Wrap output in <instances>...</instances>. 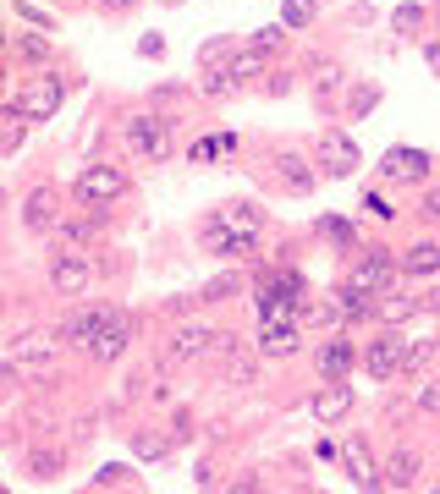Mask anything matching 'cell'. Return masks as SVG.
I'll list each match as a JSON object with an SVG mask.
<instances>
[{
	"instance_id": "1",
	"label": "cell",
	"mask_w": 440,
	"mask_h": 494,
	"mask_svg": "<svg viewBox=\"0 0 440 494\" xmlns=\"http://www.w3.org/2000/svg\"><path fill=\"white\" fill-rule=\"evenodd\" d=\"M50 362H55V341L45 336V329H28V336H17V341L6 346V368H12V374L45 379V374H50Z\"/></svg>"
},
{
	"instance_id": "2",
	"label": "cell",
	"mask_w": 440,
	"mask_h": 494,
	"mask_svg": "<svg viewBox=\"0 0 440 494\" xmlns=\"http://www.w3.org/2000/svg\"><path fill=\"white\" fill-rule=\"evenodd\" d=\"M61 99H67V83H61V77H28L12 93V110H22L28 121H50L61 110Z\"/></svg>"
},
{
	"instance_id": "3",
	"label": "cell",
	"mask_w": 440,
	"mask_h": 494,
	"mask_svg": "<svg viewBox=\"0 0 440 494\" xmlns=\"http://www.w3.org/2000/svg\"><path fill=\"white\" fill-rule=\"evenodd\" d=\"M127 149H133L138 159H149V165L171 159V132H166V121H160V116H133V121H127Z\"/></svg>"
},
{
	"instance_id": "4",
	"label": "cell",
	"mask_w": 440,
	"mask_h": 494,
	"mask_svg": "<svg viewBox=\"0 0 440 494\" xmlns=\"http://www.w3.org/2000/svg\"><path fill=\"white\" fill-rule=\"evenodd\" d=\"M232 346H237L232 336H215V329H204V324H182L176 336H171V357L176 362H193V357H209V352L226 357Z\"/></svg>"
},
{
	"instance_id": "5",
	"label": "cell",
	"mask_w": 440,
	"mask_h": 494,
	"mask_svg": "<svg viewBox=\"0 0 440 494\" xmlns=\"http://www.w3.org/2000/svg\"><path fill=\"white\" fill-rule=\"evenodd\" d=\"M88 280H94V263H88V253H77V247H61V253L50 258V286H55L61 296H77V291H88Z\"/></svg>"
},
{
	"instance_id": "6",
	"label": "cell",
	"mask_w": 440,
	"mask_h": 494,
	"mask_svg": "<svg viewBox=\"0 0 440 494\" xmlns=\"http://www.w3.org/2000/svg\"><path fill=\"white\" fill-rule=\"evenodd\" d=\"M127 192V176L116 171V165H88V171L77 176V198L88 209H100V204H116V198Z\"/></svg>"
},
{
	"instance_id": "7",
	"label": "cell",
	"mask_w": 440,
	"mask_h": 494,
	"mask_svg": "<svg viewBox=\"0 0 440 494\" xmlns=\"http://www.w3.org/2000/svg\"><path fill=\"white\" fill-rule=\"evenodd\" d=\"M347 280L363 286V291H391L396 286V253L391 247H363V258L353 263Z\"/></svg>"
},
{
	"instance_id": "8",
	"label": "cell",
	"mask_w": 440,
	"mask_h": 494,
	"mask_svg": "<svg viewBox=\"0 0 440 494\" xmlns=\"http://www.w3.org/2000/svg\"><path fill=\"white\" fill-rule=\"evenodd\" d=\"M402 362H407V341L396 336V329L374 336V341H369V352H363V368H369L374 379H391V374H402Z\"/></svg>"
},
{
	"instance_id": "9",
	"label": "cell",
	"mask_w": 440,
	"mask_h": 494,
	"mask_svg": "<svg viewBox=\"0 0 440 494\" xmlns=\"http://www.w3.org/2000/svg\"><path fill=\"white\" fill-rule=\"evenodd\" d=\"M110 319H116L110 308H77L67 324H61V336H67V346H83V352H88V346L110 329Z\"/></svg>"
},
{
	"instance_id": "10",
	"label": "cell",
	"mask_w": 440,
	"mask_h": 494,
	"mask_svg": "<svg viewBox=\"0 0 440 494\" xmlns=\"http://www.w3.org/2000/svg\"><path fill=\"white\" fill-rule=\"evenodd\" d=\"M297 341H303L297 319H259V352L265 357H292Z\"/></svg>"
},
{
	"instance_id": "11",
	"label": "cell",
	"mask_w": 440,
	"mask_h": 494,
	"mask_svg": "<svg viewBox=\"0 0 440 494\" xmlns=\"http://www.w3.org/2000/svg\"><path fill=\"white\" fill-rule=\"evenodd\" d=\"M320 165L330 176H353L358 171V143L347 138V132H325L320 138Z\"/></svg>"
},
{
	"instance_id": "12",
	"label": "cell",
	"mask_w": 440,
	"mask_h": 494,
	"mask_svg": "<svg viewBox=\"0 0 440 494\" xmlns=\"http://www.w3.org/2000/svg\"><path fill=\"white\" fill-rule=\"evenodd\" d=\"M204 247H209V253H220V258H248V253L259 247V237H242V231L209 220V225H204Z\"/></svg>"
},
{
	"instance_id": "13",
	"label": "cell",
	"mask_w": 440,
	"mask_h": 494,
	"mask_svg": "<svg viewBox=\"0 0 440 494\" xmlns=\"http://www.w3.org/2000/svg\"><path fill=\"white\" fill-rule=\"evenodd\" d=\"M380 171H386L391 182H424V176H429V154H424V149H391Z\"/></svg>"
},
{
	"instance_id": "14",
	"label": "cell",
	"mask_w": 440,
	"mask_h": 494,
	"mask_svg": "<svg viewBox=\"0 0 440 494\" xmlns=\"http://www.w3.org/2000/svg\"><path fill=\"white\" fill-rule=\"evenodd\" d=\"M127 341H133V319H127V313H116V319H110V329L88 346V357H94V362H116L121 352H127Z\"/></svg>"
},
{
	"instance_id": "15",
	"label": "cell",
	"mask_w": 440,
	"mask_h": 494,
	"mask_svg": "<svg viewBox=\"0 0 440 494\" xmlns=\"http://www.w3.org/2000/svg\"><path fill=\"white\" fill-rule=\"evenodd\" d=\"M353 412V385H325L320 395H314V417H320V423H341V417H347Z\"/></svg>"
},
{
	"instance_id": "16",
	"label": "cell",
	"mask_w": 440,
	"mask_h": 494,
	"mask_svg": "<svg viewBox=\"0 0 440 494\" xmlns=\"http://www.w3.org/2000/svg\"><path fill=\"white\" fill-rule=\"evenodd\" d=\"M314 368H320L325 379H347L353 374V341H325L320 352H314Z\"/></svg>"
},
{
	"instance_id": "17",
	"label": "cell",
	"mask_w": 440,
	"mask_h": 494,
	"mask_svg": "<svg viewBox=\"0 0 440 494\" xmlns=\"http://www.w3.org/2000/svg\"><path fill=\"white\" fill-rule=\"evenodd\" d=\"M341 467H347V478H353L358 489H386L380 478H374V461H369V445H363V440H353L347 450H341Z\"/></svg>"
},
{
	"instance_id": "18",
	"label": "cell",
	"mask_w": 440,
	"mask_h": 494,
	"mask_svg": "<svg viewBox=\"0 0 440 494\" xmlns=\"http://www.w3.org/2000/svg\"><path fill=\"white\" fill-rule=\"evenodd\" d=\"M419 467H424L419 450H396L386 467H380V473H386L380 483H386V489H413V483H419Z\"/></svg>"
},
{
	"instance_id": "19",
	"label": "cell",
	"mask_w": 440,
	"mask_h": 494,
	"mask_svg": "<svg viewBox=\"0 0 440 494\" xmlns=\"http://www.w3.org/2000/svg\"><path fill=\"white\" fill-rule=\"evenodd\" d=\"M22 225L28 231H45V225H55V198L39 187V192H28V204H22Z\"/></svg>"
},
{
	"instance_id": "20",
	"label": "cell",
	"mask_w": 440,
	"mask_h": 494,
	"mask_svg": "<svg viewBox=\"0 0 440 494\" xmlns=\"http://www.w3.org/2000/svg\"><path fill=\"white\" fill-rule=\"evenodd\" d=\"M220 225L242 231V237H259V231H265V215H259L254 204H226V209H220Z\"/></svg>"
},
{
	"instance_id": "21",
	"label": "cell",
	"mask_w": 440,
	"mask_h": 494,
	"mask_svg": "<svg viewBox=\"0 0 440 494\" xmlns=\"http://www.w3.org/2000/svg\"><path fill=\"white\" fill-rule=\"evenodd\" d=\"M402 270H407V275H435V270H440V247H435V242L407 247V253H402Z\"/></svg>"
},
{
	"instance_id": "22",
	"label": "cell",
	"mask_w": 440,
	"mask_h": 494,
	"mask_svg": "<svg viewBox=\"0 0 440 494\" xmlns=\"http://www.w3.org/2000/svg\"><path fill=\"white\" fill-rule=\"evenodd\" d=\"M413 313H424V303H419V296H407V291H391L386 303H380V319L386 324H407Z\"/></svg>"
},
{
	"instance_id": "23",
	"label": "cell",
	"mask_w": 440,
	"mask_h": 494,
	"mask_svg": "<svg viewBox=\"0 0 440 494\" xmlns=\"http://www.w3.org/2000/svg\"><path fill=\"white\" fill-rule=\"evenodd\" d=\"M259 66H265V50L254 45V50H242V55H237L220 77H226V83H248V77H259Z\"/></svg>"
},
{
	"instance_id": "24",
	"label": "cell",
	"mask_w": 440,
	"mask_h": 494,
	"mask_svg": "<svg viewBox=\"0 0 440 494\" xmlns=\"http://www.w3.org/2000/svg\"><path fill=\"white\" fill-rule=\"evenodd\" d=\"M22 121H28V116L6 105V126H0V149H6V154H17V143H22Z\"/></svg>"
},
{
	"instance_id": "25",
	"label": "cell",
	"mask_w": 440,
	"mask_h": 494,
	"mask_svg": "<svg viewBox=\"0 0 440 494\" xmlns=\"http://www.w3.org/2000/svg\"><path fill=\"white\" fill-rule=\"evenodd\" d=\"M281 176H287L292 192H308V187H314V171H303V159H292V154L281 159Z\"/></svg>"
},
{
	"instance_id": "26",
	"label": "cell",
	"mask_w": 440,
	"mask_h": 494,
	"mask_svg": "<svg viewBox=\"0 0 440 494\" xmlns=\"http://www.w3.org/2000/svg\"><path fill=\"white\" fill-rule=\"evenodd\" d=\"M226 379L232 385H248V379H254V357H237V346L226 352Z\"/></svg>"
},
{
	"instance_id": "27",
	"label": "cell",
	"mask_w": 440,
	"mask_h": 494,
	"mask_svg": "<svg viewBox=\"0 0 440 494\" xmlns=\"http://www.w3.org/2000/svg\"><path fill=\"white\" fill-rule=\"evenodd\" d=\"M199 296H204V303H226V296H237V275H220V280H209Z\"/></svg>"
},
{
	"instance_id": "28",
	"label": "cell",
	"mask_w": 440,
	"mask_h": 494,
	"mask_svg": "<svg viewBox=\"0 0 440 494\" xmlns=\"http://www.w3.org/2000/svg\"><path fill=\"white\" fill-rule=\"evenodd\" d=\"M28 473H34V478H55V473H61V456H55V450H39L34 461H28Z\"/></svg>"
},
{
	"instance_id": "29",
	"label": "cell",
	"mask_w": 440,
	"mask_h": 494,
	"mask_svg": "<svg viewBox=\"0 0 440 494\" xmlns=\"http://www.w3.org/2000/svg\"><path fill=\"white\" fill-rule=\"evenodd\" d=\"M17 55H22V61H50V45L34 39V33H22V39H17Z\"/></svg>"
},
{
	"instance_id": "30",
	"label": "cell",
	"mask_w": 440,
	"mask_h": 494,
	"mask_svg": "<svg viewBox=\"0 0 440 494\" xmlns=\"http://www.w3.org/2000/svg\"><path fill=\"white\" fill-rule=\"evenodd\" d=\"M314 0H287V28H303V22H314Z\"/></svg>"
},
{
	"instance_id": "31",
	"label": "cell",
	"mask_w": 440,
	"mask_h": 494,
	"mask_svg": "<svg viewBox=\"0 0 440 494\" xmlns=\"http://www.w3.org/2000/svg\"><path fill=\"white\" fill-rule=\"evenodd\" d=\"M133 450H138L143 461H160V456H166V440H160V434H138V440H133Z\"/></svg>"
},
{
	"instance_id": "32",
	"label": "cell",
	"mask_w": 440,
	"mask_h": 494,
	"mask_svg": "<svg viewBox=\"0 0 440 494\" xmlns=\"http://www.w3.org/2000/svg\"><path fill=\"white\" fill-rule=\"evenodd\" d=\"M374 105H380V88H358L353 93V116H369Z\"/></svg>"
},
{
	"instance_id": "33",
	"label": "cell",
	"mask_w": 440,
	"mask_h": 494,
	"mask_svg": "<svg viewBox=\"0 0 440 494\" xmlns=\"http://www.w3.org/2000/svg\"><path fill=\"white\" fill-rule=\"evenodd\" d=\"M419 407H424V412H440V379H429V385L419 390Z\"/></svg>"
},
{
	"instance_id": "34",
	"label": "cell",
	"mask_w": 440,
	"mask_h": 494,
	"mask_svg": "<svg viewBox=\"0 0 440 494\" xmlns=\"http://www.w3.org/2000/svg\"><path fill=\"white\" fill-rule=\"evenodd\" d=\"M391 22H396V28H419V22H424V12H419V6H396V17H391Z\"/></svg>"
},
{
	"instance_id": "35",
	"label": "cell",
	"mask_w": 440,
	"mask_h": 494,
	"mask_svg": "<svg viewBox=\"0 0 440 494\" xmlns=\"http://www.w3.org/2000/svg\"><path fill=\"white\" fill-rule=\"evenodd\" d=\"M320 231H325V237H341V242H347V237H358V231H353V225H347V220H325V225H320Z\"/></svg>"
},
{
	"instance_id": "36",
	"label": "cell",
	"mask_w": 440,
	"mask_h": 494,
	"mask_svg": "<svg viewBox=\"0 0 440 494\" xmlns=\"http://www.w3.org/2000/svg\"><path fill=\"white\" fill-rule=\"evenodd\" d=\"M254 45H259V50H275V45H281V28H259Z\"/></svg>"
},
{
	"instance_id": "37",
	"label": "cell",
	"mask_w": 440,
	"mask_h": 494,
	"mask_svg": "<svg viewBox=\"0 0 440 494\" xmlns=\"http://www.w3.org/2000/svg\"><path fill=\"white\" fill-rule=\"evenodd\" d=\"M424 220H440V192H429V198H424Z\"/></svg>"
},
{
	"instance_id": "38",
	"label": "cell",
	"mask_w": 440,
	"mask_h": 494,
	"mask_svg": "<svg viewBox=\"0 0 440 494\" xmlns=\"http://www.w3.org/2000/svg\"><path fill=\"white\" fill-rule=\"evenodd\" d=\"M424 61H429V72H440V45H429V50H424Z\"/></svg>"
},
{
	"instance_id": "39",
	"label": "cell",
	"mask_w": 440,
	"mask_h": 494,
	"mask_svg": "<svg viewBox=\"0 0 440 494\" xmlns=\"http://www.w3.org/2000/svg\"><path fill=\"white\" fill-rule=\"evenodd\" d=\"M100 6H133V0H100Z\"/></svg>"
}]
</instances>
